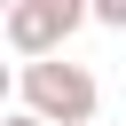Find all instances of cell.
I'll list each match as a JSON object with an SVG mask.
<instances>
[{"label": "cell", "mask_w": 126, "mask_h": 126, "mask_svg": "<svg viewBox=\"0 0 126 126\" xmlns=\"http://www.w3.org/2000/svg\"><path fill=\"white\" fill-rule=\"evenodd\" d=\"M16 94H24V110L39 126H94V110H102V79L87 63H71V55L24 63L16 71Z\"/></svg>", "instance_id": "obj_1"}, {"label": "cell", "mask_w": 126, "mask_h": 126, "mask_svg": "<svg viewBox=\"0 0 126 126\" xmlns=\"http://www.w3.org/2000/svg\"><path fill=\"white\" fill-rule=\"evenodd\" d=\"M0 39H8L24 63H47V55H63V39H71V32H63V16H55L47 0H16V8H8V24H0Z\"/></svg>", "instance_id": "obj_2"}, {"label": "cell", "mask_w": 126, "mask_h": 126, "mask_svg": "<svg viewBox=\"0 0 126 126\" xmlns=\"http://www.w3.org/2000/svg\"><path fill=\"white\" fill-rule=\"evenodd\" d=\"M87 24H102V32H126V0H87Z\"/></svg>", "instance_id": "obj_3"}, {"label": "cell", "mask_w": 126, "mask_h": 126, "mask_svg": "<svg viewBox=\"0 0 126 126\" xmlns=\"http://www.w3.org/2000/svg\"><path fill=\"white\" fill-rule=\"evenodd\" d=\"M47 8L63 16V32H79V24H87V0H47Z\"/></svg>", "instance_id": "obj_4"}, {"label": "cell", "mask_w": 126, "mask_h": 126, "mask_svg": "<svg viewBox=\"0 0 126 126\" xmlns=\"http://www.w3.org/2000/svg\"><path fill=\"white\" fill-rule=\"evenodd\" d=\"M8 94H16V71H8V63H0V110H8Z\"/></svg>", "instance_id": "obj_5"}, {"label": "cell", "mask_w": 126, "mask_h": 126, "mask_svg": "<svg viewBox=\"0 0 126 126\" xmlns=\"http://www.w3.org/2000/svg\"><path fill=\"white\" fill-rule=\"evenodd\" d=\"M0 126H39V118H32V110H0Z\"/></svg>", "instance_id": "obj_6"}, {"label": "cell", "mask_w": 126, "mask_h": 126, "mask_svg": "<svg viewBox=\"0 0 126 126\" xmlns=\"http://www.w3.org/2000/svg\"><path fill=\"white\" fill-rule=\"evenodd\" d=\"M8 8H16V0H0V24H8Z\"/></svg>", "instance_id": "obj_7"}]
</instances>
